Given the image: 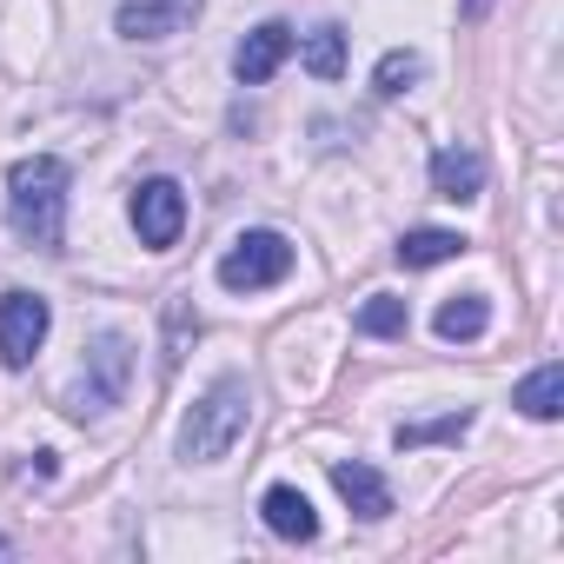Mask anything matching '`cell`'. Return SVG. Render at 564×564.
<instances>
[{
    "label": "cell",
    "mask_w": 564,
    "mask_h": 564,
    "mask_svg": "<svg viewBox=\"0 0 564 564\" xmlns=\"http://www.w3.org/2000/svg\"><path fill=\"white\" fill-rule=\"evenodd\" d=\"M366 339H399L405 326H412V313H405V300H392V293H372L366 306H359V319H352Z\"/></svg>",
    "instance_id": "cell-15"
},
{
    "label": "cell",
    "mask_w": 564,
    "mask_h": 564,
    "mask_svg": "<svg viewBox=\"0 0 564 564\" xmlns=\"http://www.w3.org/2000/svg\"><path fill=\"white\" fill-rule=\"evenodd\" d=\"M306 74H319V80H339V74H346V28L319 21V28L306 34Z\"/></svg>",
    "instance_id": "cell-14"
},
{
    "label": "cell",
    "mask_w": 564,
    "mask_h": 564,
    "mask_svg": "<svg viewBox=\"0 0 564 564\" xmlns=\"http://www.w3.org/2000/svg\"><path fill=\"white\" fill-rule=\"evenodd\" d=\"M471 412H445V419H425V425H399V452H419V445H438V438H465Z\"/></svg>",
    "instance_id": "cell-17"
},
{
    "label": "cell",
    "mask_w": 564,
    "mask_h": 564,
    "mask_svg": "<svg viewBox=\"0 0 564 564\" xmlns=\"http://www.w3.org/2000/svg\"><path fill=\"white\" fill-rule=\"evenodd\" d=\"M8 226L28 246L61 252V239H67V160L34 153L8 173Z\"/></svg>",
    "instance_id": "cell-1"
},
{
    "label": "cell",
    "mask_w": 564,
    "mask_h": 564,
    "mask_svg": "<svg viewBox=\"0 0 564 564\" xmlns=\"http://www.w3.org/2000/svg\"><path fill=\"white\" fill-rule=\"evenodd\" d=\"M47 326H54V306L41 293H0V366H34V352L47 346Z\"/></svg>",
    "instance_id": "cell-5"
},
{
    "label": "cell",
    "mask_w": 564,
    "mask_h": 564,
    "mask_svg": "<svg viewBox=\"0 0 564 564\" xmlns=\"http://www.w3.org/2000/svg\"><path fill=\"white\" fill-rule=\"evenodd\" d=\"M286 54H293V28H286V21H259V28L232 47V74H239V87H265L279 67H286Z\"/></svg>",
    "instance_id": "cell-7"
},
{
    "label": "cell",
    "mask_w": 564,
    "mask_h": 564,
    "mask_svg": "<svg viewBox=\"0 0 564 564\" xmlns=\"http://www.w3.org/2000/svg\"><path fill=\"white\" fill-rule=\"evenodd\" d=\"M259 518H265L272 538H293V544H313V538H319V511H313V498L293 491V485H272V491L259 498Z\"/></svg>",
    "instance_id": "cell-8"
},
{
    "label": "cell",
    "mask_w": 564,
    "mask_h": 564,
    "mask_svg": "<svg viewBox=\"0 0 564 564\" xmlns=\"http://www.w3.org/2000/svg\"><path fill=\"white\" fill-rule=\"evenodd\" d=\"M432 193L438 199H478L485 193V153L478 147H438L432 153Z\"/></svg>",
    "instance_id": "cell-10"
},
{
    "label": "cell",
    "mask_w": 564,
    "mask_h": 564,
    "mask_svg": "<svg viewBox=\"0 0 564 564\" xmlns=\"http://www.w3.org/2000/svg\"><path fill=\"white\" fill-rule=\"evenodd\" d=\"M286 272H293V239L272 232V226H252V232H239V239L226 246L219 286H226V293H265V286H279Z\"/></svg>",
    "instance_id": "cell-4"
},
{
    "label": "cell",
    "mask_w": 564,
    "mask_h": 564,
    "mask_svg": "<svg viewBox=\"0 0 564 564\" xmlns=\"http://www.w3.org/2000/svg\"><path fill=\"white\" fill-rule=\"evenodd\" d=\"M333 491L366 518V524H379V518H392V485L372 471V465H359V458H339L333 465Z\"/></svg>",
    "instance_id": "cell-9"
},
{
    "label": "cell",
    "mask_w": 564,
    "mask_h": 564,
    "mask_svg": "<svg viewBox=\"0 0 564 564\" xmlns=\"http://www.w3.org/2000/svg\"><path fill=\"white\" fill-rule=\"evenodd\" d=\"M246 412H252L246 379H239V372L213 379V386L199 392V405L186 412V425H180V458H186V465H213V458H226V452L239 445V432H246Z\"/></svg>",
    "instance_id": "cell-2"
},
{
    "label": "cell",
    "mask_w": 564,
    "mask_h": 564,
    "mask_svg": "<svg viewBox=\"0 0 564 564\" xmlns=\"http://www.w3.org/2000/svg\"><path fill=\"white\" fill-rule=\"evenodd\" d=\"M153 8H160V14H166L173 28H186V21H193V14L206 8V0H153Z\"/></svg>",
    "instance_id": "cell-18"
},
{
    "label": "cell",
    "mask_w": 564,
    "mask_h": 564,
    "mask_svg": "<svg viewBox=\"0 0 564 564\" xmlns=\"http://www.w3.org/2000/svg\"><path fill=\"white\" fill-rule=\"evenodd\" d=\"M127 379H133V346H127V333H100V339L87 346V366H80L74 392H67V412H74V419H107V412L127 399Z\"/></svg>",
    "instance_id": "cell-3"
},
{
    "label": "cell",
    "mask_w": 564,
    "mask_h": 564,
    "mask_svg": "<svg viewBox=\"0 0 564 564\" xmlns=\"http://www.w3.org/2000/svg\"><path fill=\"white\" fill-rule=\"evenodd\" d=\"M511 405H518L524 419L551 425V419L564 412V366H557V359H544V366H538V372H531V379H524V386L511 392Z\"/></svg>",
    "instance_id": "cell-11"
},
{
    "label": "cell",
    "mask_w": 564,
    "mask_h": 564,
    "mask_svg": "<svg viewBox=\"0 0 564 564\" xmlns=\"http://www.w3.org/2000/svg\"><path fill=\"white\" fill-rule=\"evenodd\" d=\"M458 252H465V239H458V232H445V226H419V232H405V239H399V265H405V272L445 265V259H458Z\"/></svg>",
    "instance_id": "cell-12"
},
{
    "label": "cell",
    "mask_w": 564,
    "mask_h": 564,
    "mask_svg": "<svg viewBox=\"0 0 564 564\" xmlns=\"http://www.w3.org/2000/svg\"><path fill=\"white\" fill-rule=\"evenodd\" d=\"M432 326H438V339H452V346H458V339H478V333L491 326V300H485V293H458V300L438 306Z\"/></svg>",
    "instance_id": "cell-13"
},
{
    "label": "cell",
    "mask_w": 564,
    "mask_h": 564,
    "mask_svg": "<svg viewBox=\"0 0 564 564\" xmlns=\"http://www.w3.org/2000/svg\"><path fill=\"white\" fill-rule=\"evenodd\" d=\"M419 74H425V61H419L412 47H392V54L372 67V94H379V100H399V94H405Z\"/></svg>",
    "instance_id": "cell-16"
},
{
    "label": "cell",
    "mask_w": 564,
    "mask_h": 564,
    "mask_svg": "<svg viewBox=\"0 0 564 564\" xmlns=\"http://www.w3.org/2000/svg\"><path fill=\"white\" fill-rule=\"evenodd\" d=\"M133 226H140V246L173 252L180 232H186V193H180V180H140V193H133Z\"/></svg>",
    "instance_id": "cell-6"
}]
</instances>
